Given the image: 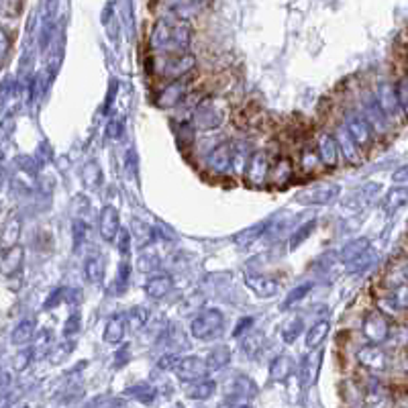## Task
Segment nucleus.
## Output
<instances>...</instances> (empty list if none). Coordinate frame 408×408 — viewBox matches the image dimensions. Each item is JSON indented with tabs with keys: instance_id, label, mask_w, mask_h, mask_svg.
Masks as SVG:
<instances>
[{
	"instance_id": "nucleus-35",
	"label": "nucleus",
	"mask_w": 408,
	"mask_h": 408,
	"mask_svg": "<svg viewBox=\"0 0 408 408\" xmlns=\"http://www.w3.org/2000/svg\"><path fill=\"white\" fill-rule=\"evenodd\" d=\"M73 345L70 343V347H59V345H53L51 349H49V358L53 363H59V361L66 360V356H70L72 353Z\"/></svg>"
},
{
	"instance_id": "nucleus-31",
	"label": "nucleus",
	"mask_w": 408,
	"mask_h": 408,
	"mask_svg": "<svg viewBox=\"0 0 408 408\" xmlns=\"http://www.w3.org/2000/svg\"><path fill=\"white\" fill-rule=\"evenodd\" d=\"M339 143L343 147V153H345V157L349 160V162H360V153L361 149L358 145L351 141V137L347 135V133H341V139H339Z\"/></svg>"
},
{
	"instance_id": "nucleus-2",
	"label": "nucleus",
	"mask_w": 408,
	"mask_h": 408,
	"mask_svg": "<svg viewBox=\"0 0 408 408\" xmlns=\"http://www.w3.org/2000/svg\"><path fill=\"white\" fill-rule=\"evenodd\" d=\"M155 72L168 80H178V78H184L188 72H192L194 55H190L188 51H178V53H157L155 59Z\"/></svg>"
},
{
	"instance_id": "nucleus-24",
	"label": "nucleus",
	"mask_w": 408,
	"mask_h": 408,
	"mask_svg": "<svg viewBox=\"0 0 408 408\" xmlns=\"http://www.w3.org/2000/svg\"><path fill=\"white\" fill-rule=\"evenodd\" d=\"M21 260H23V249L19 245H15L13 249H8V251L2 253V265L0 267L8 276V274H13L21 265Z\"/></svg>"
},
{
	"instance_id": "nucleus-15",
	"label": "nucleus",
	"mask_w": 408,
	"mask_h": 408,
	"mask_svg": "<svg viewBox=\"0 0 408 408\" xmlns=\"http://www.w3.org/2000/svg\"><path fill=\"white\" fill-rule=\"evenodd\" d=\"M294 372H296V361L292 360V358H288V356L276 358V360L272 361V365H269V378H272L274 382H284V380H288Z\"/></svg>"
},
{
	"instance_id": "nucleus-11",
	"label": "nucleus",
	"mask_w": 408,
	"mask_h": 408,
	"mask_svg": "<svg viewBox=\"0 0 408 408\" xmlns=\"http://www.w3.org/2000/svg\"><path fill=\"white\" fill-rule=\"evenodd\" d=\"M98 229H100V237L104 241H115L117 233L120 229L119 223V213L115 206H104L100 218H98Z\"/></svg>"
},
{
	"instance_id": "nucleus-17",
	"label": "nucleus",
	"mask_w": 408,
	"mask_h": 408,
	"mask_svg": "<svg viewBox=\"0 0 408 408\" xmlns=\"http://www.w3.org/2000/svg\"><path fill=\"white\" fill-rule=\"evenodd\" d=\"M19 237H21V220L15 216L2 229V235H0V249H2V253L13 249L15 245H19Z\"/></svg>"
},
{
	"instance_id": "nucleus-9",
	"label": "nucleus",
	"mask_w": 408,
	"mask_h": 408,
	"mask_svg": "<svg viewBox=\"0 0 408 408\" xmlns=\"http://www.w3.org/2000/svg\"><path fill=\"white\" fill-rule=\"evenodd\" d=\"M347 135L351 137V141L360 149L367 147L374 141V129L363 117H351L347 120Z\"/></svg>"
},
{
	"instance_id": "nucleus-4",
	"label": "nucleus",
	"mask_w": 408,
	"mask_h": 408,
	"mask_svg": "<svg viewBox=\"0 0 408 408\" xmlns=\"http://www.w3.org/2000/svg\"><path fill=\"white\" fill-rule=\"evenodd\" d=\"M363 335L367 337V341L380 345L384 343L390 335V323L386 321L382 312H367L363 318Z\"/></svg>"
},
{
	"instance_id": "nucleus-30",
	"label": "nucleus",
	"mask_w": 408,
	"mask_h": 408,
	"mask_svg": "<svg viewBox=\"0 0 408 408\" xmlns=\"http://www.w3.org/2000/svg\"><path fill=\"white\" fill-rule=\"evenodd\" d=\"M229 361H231L229 349H227V347H218V349H215V351L211 353V358L206 361V367H209V372H211V370H220V367H225Z\"/></svg>"
},
{
	"instance_id": "nucleus-5",
	"label": "nucleus",
	"mask_w": 408,
	"mask_h": 408,
	"mask_svg": "<svg viewBox=\"0 0 408 408\" xmlns=\"http://www.w3.org/2000/svg\"><path fill=\"white\" fill-rule=\"evenodd\" d=\"M174 372L178 374L182 382H196L200 378H206L209 367H206V361L200 358H178Z\"/></svg>"
},
{
	"instance_id": "nucleus-34",
	"label": "nucleus",
	"mask_w": 408,
	"mask_h": 408,
	"mask_svg": "<svg viewBox=\"0 0 408 408\" xmlns=\"http://www.w3.org/2000/svg\"><path fill=\"white\" fill-rule=\"evenodd\" d=\"M312 229H314V220H309L307 225H302L300 229H298V235H294L292 239H290V247H298L302 241L307 239L309 235L312 233Z\"/></svg>"
},
{
	"instance_id": "nucleus-14",
	"label": "nucleus",
	"mask_w": 408,
	"mask_h": 408,
	"mask_svg": "<svg viewBox=\"0 0 408 408\" xmlns=\"http://www.w3.org/2000/svg\"><path fill=\"white\" fill-rule=\"evenodd\" d=\"M318 160L327 168H335L339 162V143L331 135H321L318 139Z\"/></svg>"
},
{
	"instance_id": "nucleus-10",
	"label": "nucleus",
	"mask_w": 408,
	"mask_h": 408,
	"mask_svg": "<svg viewBox=\"0 0 408 408\" xmlns=\"http://www.w3.org/2000/svg\"><path fill=\"white\" fill-rule=\"evenodd\" d=\"M358 360L363 367L372 370V372H384L388 367V358H386L384 349L378 347L376 343L374 345H365L358 351Z\"/></svg>"
},
{
	"instance_id": "nucleus-19",
	"label": "nucleus",
	"mask_w": 408,
	"mask_h": 408,
	"mask_svg": "<svg viewBox=\"0 0 408 408\" xmlns=\"http://www.w3.org/2000/svg\"><path fill=\"white\" fill-rule=\"evenodd\" d=\"M329 331H331V323L329 321H318V323H314L311 329H309V333H307V347L314 351V349H318L321 345H323V341L327 339L329 335Z\"/></svg>"
},
{
	"instance_id": "nucleus-20",
	"label": "nucleus",
	"mask_w": 408,
	"mask_h": 408,
	"mask_svg": "<svg viewBox=\"0 0 408 408\" xmlns=\"http://www.w3.org/2000/svg\"><path fill=\"white\" fill-rule=\"evenodd\" d=\"M125 329H127L125 316H113L106 323V327H104V341L108 345H117V343L122 341V337H125Z\"/></svg>"
},
{
	"instance_id": "nucleus-28",
	"label": "nucleus",
	"mask_w": 408,
	"mask_h": 408,
	"mask_svg": "<svg viewBox=\"0 0 408 408\" xmlns=\"http://www.w3.org/2000/svg\"><path fill=\"white\" fill-rule=\"evenodd\" d=\"M396 104H398V98H396L394 86L384 84V86L380 88V106L384 108L388 115H392V113L396 111Z\"/></svg>"
},
{
	"instance_id": "nucleus-38",
	"label": "nucleus",
	"mask_w": 408,
	"mask_h": 408,
	"mask_svg": "<svg viewBox=\"0 0 408 408\" xmlns=\"http://www.w3.org/2000/svg\"><path fill=\"white\" fill-rule=\"evenodd\" d=\"M309 290H311V284H304V286H300L298 290H292V292H290V298L286 300V307H290L292 302H298L300 298H304V294H307Z\"/></svg>"
},
{
	"instance_id": "nucleus-32",
	"label": "nucleus",
	"mask_w": 408,
	"mask_h": 408,
	"mask_svg": "<svg viewBox=\"0 0 408 408\" xmlns=\"http://www.w3.org/2000/svg\"><path fill=\"white\" fill-rule=\"evenodd\" d=\"M290 176H292V166H290L288 160H282L280 164H276V166L272 168V180H274L276 184H284Z\"/></svg>"
},
{
	"instance_id": "nucleus-13",
	"label": "nucleus",
	"mask_w": 408,
	"mask_h": 408,
	"mask_svg": "<svg viewBox=\"0 0 408 408\" xmlns=\"http://www.w3.org/2000/svg\"><path fill=\"white\" fill-rule=\"evenodd\" d=\"M171 288H174V282H171V278L166 276V274L151 276V278L147 280V284H145L147 296L153 298V300H162L164 296H168L169 292H171Z\"/></svg>"
},
{
	"instance_id": "nucleus-40",
	"label": "nucleus",
	"mask_w": 408,
	"mask_h": 408,
	"mask_svg": "<svg viewBox=\"0 0 408 408\" xmlns=\"http://www.w3.org/2000/svg\"><path fill=\"white\" fill-rule=\"evenodd\" d=\"M176 363H178V358H176V356H166V358H162V361H160V367H162V370H174Z\"/></svg>"
},
{
	"instance_id": "nucleus-6",
	"label": "nucleus",
	"mask_w": 408,
	"mask_h": 408,
	"mask_svg": "<svg viewBox=\"0 0 408 408\" xmlns=\"http://www.w3.org/2000/svg\"><path fill=\"white\" fill-rule=\"evenodd\" d=\"M339 192H341V188L337 184H318V186H312V188L298 192L296 200L300 204H329L333 198L339 196Z\"/></svg>"
},
{
	"instance_id": "nucleus-41",
	"label": "nucleus",
	"mask_w": 408,
	"mask_h": 408,
	"mask_svg": "<svg viewBox=\"0 0 408 408\" xmlns=\"http://www.w3.org/2000/svg\"><path fill=\"white\" fill-rule=\"evenodd\" d=\"M316 160H318V155H314V153L311 155V151H304V157H302V166H304V168H309V169L314 168Z\"/></svg>"
},
{
	"instance_id": "nucleus-7",
	"label": "nucleus",
	"mask_w": 408,
	"mask_h": 408,
	"mask_svg": "<svg viewBox=\"0 0 408 408\" xmlns=\"http://www.w3.org/2000/svg\"><path fill=\"white\" fill-rule=\"evenodd\" d=\"M233 151L235 147L231 143H220L213 147V151L206 155V166L213 169L215 174H225L231 169V162H233Z\"/></svg>"
},
{
	"instance_id": "nucleus-42",
	"label": "nucleus",
	"mask_w": 408,
	"mask_h": 408,
	"mask_svg": "<svg viewBox=\"0 0 408 408\" xmlns=\"http://www.w3.org/2000/svg\"><path fill=\"white\" fill-rule=\"evenodd\" d=\"M27 360H29V353H27V351L21 353V358L17 356V363H15V367H17V370H24V367H27V363H29Z\"/></svg>"
},
{
	"instance_id": "nucleus-27",
	"label": "nucleus",
	"mask_w": 408,
	"mask_h": 408,
	"mask_svg": "<svg viewBox=\"0 0 408 408\" xmlns=\"http://www.w3.org/2000/svg\"><path fill=\"white\" fill-rule=\"evenodd\" d=\"M125 321L129 323L131 329L139 331V329H143L145 323L149 321V312L145 311L143 307H135V309H131V311L125 314Z\"/></svg>"
},
{
	"instance_id": "nucleus-12",
	"label": "nucleus",
	"mask_w": 408,
	"mask_h": 408,
	"mask_svg": "<svg viewBox=\"0 0 408 408\" xmlns=\"http://www.w3.org/2000/svg\"><path fill=\"white\" fill-rule=\"evenodd\" d=\"M184 97H186V84H184V78H178L162 90V94L157 97V104L162 108H171V106L180 104Z\"/></svg>"
},
{
	"instance_id": "nucleus-25",
	"label": "nucleus",
	"mask_w": 408,
	"mask_h": 408,
	"mask_svg": "<svg viewBox=\"0 0 408 408\" xmlns=\"http://www.w3.org/2000/svg\"><path fill=\"white\" fill-rule=\"evenodd\" d=\"M84 274H86V278H88L92 284L102 282V278H104V264H102V258H98V255L88 258L86 264H84Z\"/></svg>"
},
{
	"instance_id": "nucleus-39",
	"label": "nucleus",
	"mask_w": 408,
	"mask_h": 408,
	"mask_svg": "<svg viewBox=\"0 0 408 408\" xmlns=\"http://www.w3.org/2000/svg\"><path fill=\"white\" fill-rule=\"evenodd\" d=\"M8 49H10V39H8V35L0 29V62L6 57Z\"/></svg>"
},
{
	"instance_id": "nucleus-23",
	"label": "nucleus",
	"mask_w": 408,
	"mask_h": 408,
	"mask_svg": "<svg viewBox=\"0 0 408 408\" xmlns=\"http://www.w3.org/2000/svg\"><path fill=\"white\" fill-rule=\"evenodd\" d=\"M35 335V323L33 321H21L15 329H13V335H10V341L13 345H24L29 343L31 339Z\"/></svg>"
},
{
	"instance_id": "nucleus-21",
	"label": "nucleus",
	"mask_w": 408,
	"mask_h": 408,
	"mask_svg": "<svg viewBox=\"0 0 408 408\" xmlns=\"http://www.w3.org/2000/svg\"><path fill=\"white\" fill-rule=\"evenodd\" d=\"M186 392H188V396L194 398V400H206V398H211L215 394V382L200 378L196 382H188Z\"/></svg>"
},
{
	"instance_id": "nucleus-18",
	"label": "nucleus",
	"mask_w": 408,
	"mask_h": 408,
	"mask_svg": "<svg viewBox=\"0 0 408 408\" xmlns=\"http://www.w3.org/2000/svg\"><path fill=\"white\" fill-rule=\"evenodd\" d=\"M196 122L202 129H215L223 122V113H218L213 102H204L198 111H196Z\"/></svg>"
},
{
	"instance_id": "nucleus-37",
	"label": "nucleus",
	"mask_w": 408,
	"mask_h": 408,
	"mask_svg": "<svg viewBox=\"0 0 408 408\" xmlns=\"http://www.w3.org/2000/svg\"><path fill=\"white\" fill-rule=\"evenodd\" d=\"M117 247H119L120 253H127L129 251V247H131V233L127 231V229H119V233H117Z\"/></svg>"
},
{
	"instance_id": "nucleus-22",
	"label": "nucleus",
	"mask_w": 408,
	"mask_h": 408,
	"mask_svg": "<svg viewBox=\"0 0 408 408\" xmlns=\"http://www.w3.org/2000/svg\"><path fill=\"white\" fill-rule=\"evenodd\" d=\"M386 286L388 288L400 290L402 286H407V264L405 262H398L390 267L388 276H386Z\"/></svg>"
},
{
	"instance_id": "nucleus-36",
	"label": "nucleus",
	"mask_w": 408,
	"mask_h": 408,
	"mask_svg": "<svg viewBox=\"0 0 408 408\" xmlns=\"http://www.w3.org/2000/svg\"><path fill=\"white\" fill-rule=\"evenodd\" d=\"M51 335H49L48 331L45 333H41V337H39V341H37V358H43V356H48L49 349L53 347L51 345Z\"/></svg>"
},
{
	"instance_id": "nucleus-8",
	"label": "nucleus",
	"mask_w": 408,
	"mask_h": 408,
	"mask_svg": "<svg viewBox=\"0 0 408 408\" xmlns=\"http://www.w3.org/2000/svg\"><path fill=\"white\" fill-rule=\"evenodd\" d=\"M245 286L251 290L253 294H258L260 298H272L280 292V284L264 274H247L245 276Z\"/></svg>"
},
{
	"instance_id": "nucleus-29",
	"label": "nucleus",
	"mask_w": 408,
	"mask_h": 408,
	"mask_svg": "<svg viewBox=\"0 0 408 408\" xmlns=\"http://www.w3.org/2000/svg\"><path fill=\"white\" fill-rule=\"evenodd\" d=\"M302 333V318H298V316H290L288 321L284 323V327H282V337H284V341H296L298 335Z\"/></svg>"
},
{
	"instance_id": "nucleus-33",
	"label": "nucleus",
	"mask_w": 408,
	"mask_h": 408,
	"mask_svg": "<svg viewBox=\"0 0 408 408\" xmlns=\"http://www.w3.org/2000/svg\"><path fill=\"white\" fill-rule=\"evenodd\" d=\"M407 204V188H396L394 192L388 196V209L396 211L398 206H405Z\"/></svg>"
},
{
	"instance_id": "nucleus-3",
	"label": "nucleus",
	"mask_w": 408,
	"mask_h": 408,
	"mask_svg": "<svg viewBox=\"0 0 408 408\" xmlns=\"http://www.w3.org/2000/svg\"><path fill=\"white\" fill-rule=\"evenodd\" d=\"M223 323H225L223 312L218 309H211V311H204L194 318L192 325H190V333L194 339L209 341L223 331Z\"/></svg>"
},
{
	"instance_id": "nucleus-16",
	"label": "nucleus",
	"mask_w": 408,
	"mask_h": 408,
	"mask_svg": "<svg viewBox=\"0 0 408 408\" xmlns=\"http://www.w3.org/2000/svg\"><path fill=\"white\" fill-rule=\"evenodd\" d=\"M267 157H265V153H255L253 157H251V162L247 164V168H245V176H247V180L249 182H253V184H262L265 180V174H267Z\"/></svg>"
},
{
	"instance_id": "nucleus-1",
	"label": "nucleus",
	"mask_w": 408,
	"mask_h": 408,
	"mask_svg": "<svg viewBox=\"0 0 408 408\" xmlns=\"http://www.w3.org/2000/svg\"><path fill=\"white\" fill-rule=\"evenodd\" d=\"M190 27L184 19H160L151 31V49L157 53H178L188 51L190 45Z\"/></svg>"
},
{
	"instance_id": "nucleus-26",
	"label": "nucleus",
	"mask_w": 408,
	"mask_h": 408,
	"mask_svg": "<svg viewBox=\"0 0 408 408\" xmlns=\"http://www.w3.org/2000/svg\"><path fill=\"white\" fill-rule=\"evenodd\" d=\"M367 239H356L351 241V243H347L343 249H341V260L343 262H351V260H358L361 253L367 249Z\"/></svg>"
}]
</instances>
